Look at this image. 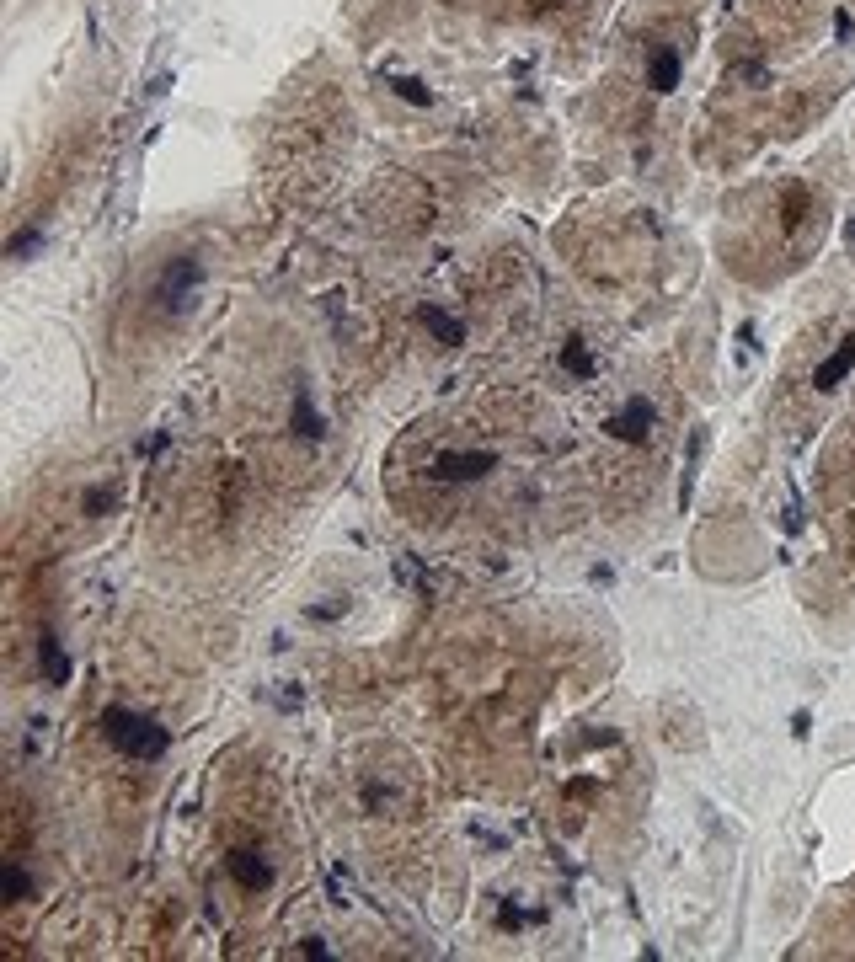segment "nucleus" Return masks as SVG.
<instances>
[{
    "instance_id": "7",
    "label": "nucleus",
    "mask_w": 855,
    "mask_h": 962,
    "mask_svg": "<svg viewBox=\"0 0 855 962\" xmlns=\"http://www.w3.org/2000/svg\"><path fill=\"white\" fill-rule=\"evenodd\" d=\"M850 369H855V337H845V343H839V348L829 353V359H823V364H818V375H813V385H818V391H834V385H839V380H845V375H850Z\"/></svg>"
},
{
    "instance_id": "3",
    "label": "nucleus",
    "mask_w": 855,
    "mask_h": 962,
    "mask_svg": "<svg viewBox=\"0 0 855 962\" xmlns=\"http://www.w3.org/2000/svg\"><path fill=\"white\" fill-rule=\"evenodd\" d=\"M225 866H230V877H236V888H241V893H268V888H273V861L262 856L257 845L230 850Z\"/></svg>"
},
{
    "instance_id": "8",
    "label": "nucleus",
    "mask_w": 855,
    "mask_h": 962,
    "mask_svg": "<svg viewBox=\"0 0 855 962\" xmlns=\"http://www.w3.org/2000/svg\"><path fill=\"white\" fill-rule=\"evenodd\" d=\"M423 327L439 337L444 348H460V343H465V321L449 316V310H439V305H423Z\"/></svg>"
},
{
    "instance_id": "13",
    "label": "nucleus",
    "mask_w": 855,
    "mask_h": 962,
    "mask_svg": "<svg viewBox=\"0 0 855 962\" xmlns=\"http://www.w3.org/2000/svg\"><path fill=\"white\" fill-rule=\"evenodd\" d=\"M6 898H11V904H27V898H33V877H27L17 861L6 866Z\"/></svg>"
},
{
    "instance_id": "14",
    "label": "nucleus",
    "mask_w": 855,
    "mask_h": 962,
    "mask_svg": "<svg viewBox=\"0 0 855 962\" xmlns=\"http://www.w3.org/2000/svg\"><path fill=\"white\" fill-rule=\"evenodd\" d=\"M38 246H43V230H17V236H11V257H33L38 252Z\"/></svg>"
},
{
    "instance_id": "17",
    "label": "nucleus",
    "mask_w": 855,
    "mask_h": 962,
    "mask_svg": "<svg viewBox=\"0 0 855 962\" xmlns=\"http://www.w3.org/2000/svg\"><path fill=\"white\" fill-rule=\"evenodd\" d=\"M850 246H855V225H850Z\"/></svg>"
},
{
    "instance_id": "9",
    "label": "nucleus",
    "mask_w": 855,
    "mask_h": 962,
    "mask_svg": "<svg viewBox=\"0 0 855 962\" xmlns=\"http://www.w3.org/2000/svg\"><path fill=\"white\" fill-rule=\"evenodd\" d=\"M679 65H684V59H679L674 43L658 49V54H652V65H647V86H652V91H674V86H679Z\"/></svg>"
},
{
    "instance_id": "4",
    "label": "nucleus",
    "mask_w": 855,
    "mask_h": 962,
    "mask_svg": "<svg viewBox=\"0 0 855 962\" xmlns=\"http://www.w3.org/2000/svg\"><path fill=\"white\" fill-rule=\"evenodd\" d=\"M487 471H497V455H492V449H471V455H465V449H460V455H439V460H433V481H476V476H487Z\"/></svg>"
},
{
    "instance_id": "5",
    "label": "nucleus",
    "mask_w": 855,
    "mask_h": 962,
    "mask_svg": "<svg viewBox=\"0 0 855 962\" xmlns=\"http://www.w3.org/2000/svg\"><path fill=\"white\" fill-rule=\"evenodd\" d=\"M604 428H610V439H620V444H642L647 433H652V407H647L642 396H631Z\"/></svg>"
},
{
    "instance_id": "10",
    "label": "nucleus",
    "mask_w": 855,
    "mask_h": 962,
    "mask_svg": "<svg viewBox=\"0 0 855 962\" xmlns=\"http://www.w3.org/2000/svg\"><path fill=\"white\" fill-rule=\"evenodd\" d=\"M38 674L49 679V685H65L70 679V658H65V647H59L54 636H38Z\"/></svg>"
},
{
    "instance_id": "2",
    "label": "nucleus",
    "mask_w": 855,
    "mask_h": 962,
    "mask_svg": "<svg viewBox=\"0 0 855 962\" xmlns=\"http://www.w3.org/2000/svg\"><path fill=\"white\" fill-rule=\"evenodd\" d=\"M198 284H204V262L198 257H171L166 273L155 278V300H161L166 310H182L198 294Z\"/></svg>"
},
{
    "instance_id": "15",
    "label": "nucleus",
    "mask_w": 855,
    "mask_h": 962,
    "mask_svg": "<svg viewBox=\"0 0 855 962\" xmlns=\"http://www.w3.org/2000/svg\"><path fill=\"white\" fill-rule=\"evenodd\" d=\"M113 508V487H97V492H86V514H107Z\"/></svg>"
},
{
    "instance_id": "6",
    "label": "nucleus",
    "mask_w": 855,
    "mask_h": 962,
    "mask_svg": "<svg viewBox=\"0 0 855 962\" xmlns=\"http://www.w3.org/2000/svg\"><path fill=\"white\" fill-rule=\"evenodd\" d=\"M289 428H294V439H305V444H321V439H326V417L316 412V401H310V391H300V396H294Z\"/></svg>"
},
{
    "instance_id": "12",
    "label": "nucleus",
    "mask_w": 855,
    "mask_h": 962,
    "mask_svg": "<svg viewBox=\"0 0 855 962\" xmlns=\"http://www.w3.org/2000/svg\"><path fill=\"white\" fill-rule=\"evenodd\" d=\"M385 86H391L401 102H412V107H428V102H433V91H428L423 81H412V75H396V81H385Z\"/></svg>"
},
{
    "instance_id": "1",
    "label": "nucleus",
    "mask_w": 855,
    "mask_h": 962,
    "mask_svg": "<svg viewBox=\"0 0 855 962\" xmlns=\"http://www.w3.org/2000/svg\"><path fill=\"white\" fill-rule=\"evenodd\" d=\"M102 738L113 743V749L123 754V759H161L166 754V743H171V733L155 717H145V711H129V706H107L102 711Z\"/></svg>"
},
{
    "instance_id": "11",
    "label": "nucleus",
    "mask_w": 855,
    "mask_h": 962,
    "mask_svg": "<svg viewBox=\"0 0 855 962\" xmlns=\"http://www.w3.org/2000/svg\"><path fill=\"white\" fill-rule=\"evenodd\" d=\"M562 369H567L572 380H594V375H599V359H594V353H588V343H583V337H572V343L562 348Z\"/></svg>"
},
{
    "instance_id": "16",
    "label": "nucleus",
    "mask_w": 855,
    "mask_h": 962,
    "mask_svg": "<svg viewBox=\"0 0 855 962\" xmlns=\"http://www.w3.org/2000/svg\"><path fill=\"white\" fill-rule=\"evenodd\" d=\"M380 802H385V791H380L375 781H369V786H364V808H369V813H375V808H380Z\"/></svg>"
}]
</instances>
